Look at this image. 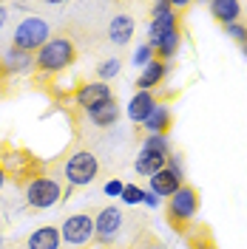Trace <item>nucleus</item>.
Returning <instances> with one entry per match:
<instances>
[{
    "label": "nucleus",
    "instance_id": "nucleus-1",
    "mask_svg": "<svg viewBox=\"0 0 247 249\" xmlns=\"http://www.w3.org/2000/svg\"><path fill=\"white\" fill-rule=\"evenodd\" d=\"M15 48L17 51H40V48L48 43V23L43 20V17H23L20 23H17L15 29Z\"/></svg>",
    "mask_w": 247,
    "mask_h": 249
},
{
    "label": "nucleus",
    "instance_id": "nucleus-2",
    "mask_svg": "<svg viewBox=\"0 0 247 249\" xmlns=\"http://www.w3.org/2000/svg\"><path fill=\"white\" fill-rule=\"evenodd\" d=\"M71 60H74V43L65 37H54L37 51V65L43 71H62L71 65Z\"/></svg>",
    "mask_w": 247,
    "mask_h": 249
},
{
    "label": "nucleus",
    "instance_id": "nucleus-3",
    "mask_svg": "<svg viewBox=\"0 0 247 249\" xmlns=\"http://www.w3.org/2000/svg\"><path fill=\"white\" fill-rule=\"evenodd\" d=\"M97 170H100V161H97V156L88 153V150L74 153L68 161H65V167H62L65 178H68V184H74V187L91 184L94 178H97Z\"/></svg>",
    "mask_w": 247,
    "mask_h": 249
},
{
    "label": "nucleus",
    "instance_id": "nucleus-4",
    "mask_svg": "<svg viewBox=\"0 0 247 249\" xmlns=\"http://www.w3.org/2000/svg\"><path fill=\"white\" fill-rule=\"evenodd\" d=\"M62 190L60 184L54 181V178H34L26 190V198H29L31 207H37V210H46V207H54V204L60 201Z\"/></svg>",
    "mask_w": 247,
    "mask_h": 249
},
{
    "label": "nucleus",
    "instance_id": "nucleus-5",
    "mask_svg": "<svg viewBox=\"0 0 247 249\" xmlns=\"http://www.w3.org/2000/svg\"><path fill=\"white\" fill-rule=\"evenodd\" d=\"M123 210L120 207H105L100 215L94 218V235L103 241V244H114L120 238V230H123Z\"/></svg>",
    "mask_w": 247,
    "mask_h": 249
},
{
    "label": "nucleus",
    "instance_id": "nucleus-6",
    "mask_svg": "<svg viewBox=\"0 0 247 249\" xmlns=\"http://www.w3.org/2000/svg\"><path fill=\"white\" fill-rule=\"evenodd\" d=\"M91 235H94V218L77 213V215H68V221L62 224L60 238H65L71 247H82L85 241H91Z\"/></svg>",
    "mask_w": 247,
    "mask_h": 249
},
{
    "label": "nucleus",
    "instance_id": "nucleus-7",
    "mask_svg": "<svg viewBox=\"0 0 247 249\" xmlns=\"http://www.w3.org/2000/svg\"><path fill=\"white\" fill-rule=\"evenodd\" d=\"M170 215L176 218V221H190V218L196 215V207H199V198H196V190H190V187H179L173 196H170Z\"/></svg>",
    "mask_w": 247,
    "mask_h": 249
},
{
    "label": "nucleus",
    "instance_id": "nucleus-8",
    "mask_svg": "<svg viewBox=\"0 0 247 249\" xmlns=\"http://www.w3.org/2000/svg\"><path fill=\"white\" fill-rule=\"evenodd\" d=\"M111 99H114V96H111V88L105 85V82H88V85H82V88L77 91V102L88 110V113H91L94 108L111 102Z\"/></svg>",
    "mask_w": 247,
    "mask_h": 249
},
{
    "label": "nucleus",
    "instance_id": "nucleus-9",
    "mask_svg": "<svg viewBox=\"0 0 247 249\" xmlns=\"http://www.w3.org/2000/svg\"><path fill=\"white\" fill-rule=\"evenodd\" d=\"M154 108H156V99L151 96V91H137L131 96V102H128V119L145 124V119L151 116Z\"/></svg>",
    "mask_w": 247,
    "mask_h": 249
},
{
    "label": "nucleus",
    "instance_id": "nucleus-10",
    "mask_svg": "<svg viewBox=\"0 0 247 249\" xmlns=\"http://www.w3.org/2000/svg\"><path fill=\"white\" fill-rule=\"evenodd\" d=\"M179 187H182V176L173 173L170 167H165V170H159L156 176H151V193H156L159 198H162V196H168L170 198Z\"/></svg>",
    "mask_w": 247,
    "mask_h": 249
},
{
    "label": "nucleus",
    "instance_id": "nucleus-11",
    "mask_svg": "<svg viewBox=\"0 0 247 249\" xmlns=\"http://www.w3.org/2000/svg\"><path fill=\"white\" fill-rule=\"evenodd\" d=\"M108 37L114 46H128L134 37V17L128 15H114L108 23Z\"/></svg>",
    "mask_w": 247,
    "mask_h": 249
},
{
    "label": "nucleus",
    "instance_id": "nucleus-12",
    "mask_svg": "<svg viewBox=\"0 0 247 249\" xmlns=\"http://www.w3.org/2000/svg\"><path fill=\"white\" fill-rule=\"evenodd\" d=\"M29 249H60V230L40 227L29 235Z\"/></svg>",
    "mask_w": 247,
    "mask_h": 249
},
{
    "label": "nucleus",
    "instance_id": "nucleus-13",
    "mask_svg": "<svg viewBox=\"0 0 247 249\" xmlns=\"http://www.w3.org/2000/svg\"><path fill=\"white\" fill-rule=\"evenodd\" d=\"M165 164H168V156H159V153H148V150H142V153L137 156V173L139 176H156L159 170H165Z\"/></svg>",
    "mask_w": 247,
    "mask_h": 249
},
{
    "label": "nucleus",
    "instance_id": "nucleus-14",
    "mask_svg": "<svg viewBox=\"0 0 247 249\" xmlns=\"http://www.w3.org/2000/svg\"><path fill=\"white\" fill-rule=\"evenodd\" d=\"M210 12H213L216 20H222L225 26H230L242 15V3H236V0H213L210 3Z\"/></svg>",
    "mask_w": 247,
    "mask_h": 249
},
{
    "label": "nucleus",
    "instance_id": "nucleus-15",
    "mask_svg": "<svg viewBox=\"0 0 247 249\" xmlns=\"http://www.w3.org/2000/svg\"><path fill=\"white\" fill-rule=\"evenodd\" d=\"M165 71H168V65L159 60H151L145 68H142V74H139L137 85L142 88V91H148V88H154V85H159V79L165 77Z\"/></svg>",
    "mask_w": 247,
    "mask_h": 249
},
{
    "label": "nucleus",
    "instance_id": "nucleus-16",
    "mask_svg": "<svg viewBox=\"0 0 247 249\" xmlns=\"http://www.w3.org/2000/svg\"><path fill=\"white\" fill-rule=\"evenodd\" d=\"M168 124H170V108L168 105H156V108L151 110V116L145 119V127H148L151 136H154V133H162V136H165Z\"/></svg>",
    "mask_w": 247,
    "mask_h": 249
},
{
    "label": "nucleus",
    "instance_id": "nucleus-17",
    "mask_svg": "<svg viewBox=\"0 0 247 249\" xmlns=\"http://www.w3.org/2000/svg\"><path fill=\"white\" fill-rule=\"evenodd\" d=\"M88 116H91V122L97 124V127H111V124L120 119V108H117V102L111 99V102H105V105L94 108Z\"/></svg>",
    "mask_w": 247,
    "mask_h": 249
},
{
    "label": "nucleus",
    "instance_id": "nucleus-18",
    "mask_svg": "<svg viewBox=\"0 0 247 249\" xmlns=\"http://www.w3.org/2000/svg\"><path fill=\"white\" fill-rule=\"evenodd\" d=\"M3 62H6V68L15 71V74H20V71L26 74V71L31 68V57L26 54V51H17V48H12V51L3 57Z\"/></svg>",
    "mask_w": 247,
    "mask_h": 249
},
{
    "label": "nucleus",
    "instance_id": "nucleus-19",
    "mask_svg": "<svg viewBox=\"0 0 247 249\" xmlns=\"http://www.w3.org/2000/svg\"><path fill=\"white\" fill-rule=\"evenodd\" d=\"M154 51H159L162 57H173L176 51H179V31H173V34H165V37H159L154 46Z\"/></svg>",
    "mask_w": 247,
    "mask_h": 249
},
{
    "label": "nucleus",
    "instance_id": "nucleus-20",
    "mask_svg": "<svg viewBox=\"0 0 247 249\" xmlns=\"http://www.w3.org/2000/svg\"><path fill=\"white\" fill-rule=\"evenodd\" d=\"M142 150H148V153H159V156H168V139H165L162 133H154V136H148V139H145Z\"/></svg>",
    "mask_w": 247,
    "mask_h": 249
},
{
    "label": "nucleus",
    "instance_id": "nucleus-21",
    "mask_svg": "<svg viewBox=\"0 0 247 249\" xmlns=\"http://www.w3.org/2000/svg\"><path fill=\"white\" fill-rule=\"evenodd\" d=\"M142 196H145V190H139L137 184H125L123 196H120V201L128 204V207H137V204H142Z\"/></svg>",
    "mask_w": 247,
    "mask_h": 249
},
{
    "label": "nucleus",
    "instance_id": "nucleus-22",
    "mask_svg": "<svg viewBox=\"0 0 247 249\" xmlns=\"http://www.w3.org/2000/svg\"><path fill=\"white\" fill-rule=\"evenodd\" d=\"M97 74H100L103 79L117 77V74H120V60H117V57H114V60H105L103 65H100V68H97Z\"/></svg>",
    "mask_w": 247,
    "mask_h": 249
},
{
    "label": "nucleus",
    "instance_id": "nucleus-23",
    "mask_svg": "<svg viewBox=\"0 0 247 249\" xmlns=\"http://www.w3.org/2000/svg\"><path fill=\"white\" fill-rule=\"evenodd\" d=\"M151 60H154V48L151 46H139L134 51V65H139V68H145Z\"/></svg>",
    "mask_w": 247,
    "mask_h": 249
},
{
    "label": "nucleus",
    "instance_id": "nucleus-24",
    "mask_svg": "<svg viewBox=\"0 0 247 249\" xmlns=\"http://www.w3.org/2000/svg\"><path fill=\"white\" fill-rule=\"evenodd\" d=\"M227 34H230L233 40H239V43H247V29L239 26V23H230V26H227Z\"/></svg>",
    "mask_w": 247,
    "mask_h": 249
},
{
    "label": "nucleus",
    "instance_id": "nucleus-25",
    "mask_svg": "<svg viewBox=\"0 0 247 249\" xmlns=\"http://www.w3.org/2000/svg\"><path fill=\"white\" fill-rule=\"evenodd\" d=\"M123 190H125V184L120 181V178H114V181H108V184H105V196H111V198H120V196H123Z\"/></svg>",
    "mask_w": 247,
    "mask_h": 249
},
{
    "label": "nucleus",
    "instance_id": "nucleus-26",
    "mask_svg": "<svg viewBox=\"0 0 247 249\" xmlns=\"http://www.w3.org/2000/svg\"><path fill=\"white\" fill-rule=\"evenodd\" d=\"M142 204H148L151 210H156V207H159V196H156V193H151V190H145V196H142Z\"/></svg>",
    "mask_w": 247,
    "mask_h": 249
},
{
    "label": "nucleus",
    "instance_id": "nucleus-27",
    "mask_svg": "<svg viewBox=\"0 0 247 249\" xmlns=\"http://www.w3.org/2000/svg\"><path fill=\"white\" fill-rule=\"evenodd\" d=\"M6 26V6H0V29Z\"/></svg>",
    "mask_w": 247,
    "mask_h": 249
},
{
    "label": "nucleus",
    "instance_id": "nucleus-28",
    "mask_svg": "<svg viewBox=\"0 0 247 249\" xmlns=\"http://www.w3.org/2000/svg\"><path fill=\"white\" fill-rule=\"evenodd\" d=\"M3 184H6V173L0 170V190H3Z\"/></svg>",
    "mask_w": 247,
    "mask_h": 249
},
{
    "label": "nucleus",
    "instance_id": "nucleus-29",
    "mask_svg": "<svg viewBox=\"0 0 247 249\" xmlns=\"http://www.w3.org/2000/svg\"><path fill=\"white\" fill-rule=\"evenodd\" d=\"M151 249H168V247H162V244H154V247H151Z\"/></svg>",
    "mask_w": 247,
    "mask_h": 249
},
{
    "label": "nucleus",
    "instance_id": "nucleus-30",
    "mask_svg": "<svg viewBox=\"0 0 247 249\" xmlns=\"http://www.w3.org/2000/svg\"><path fill=\"white\" fill-rule=\"evenodd\" d=\"M245 57H247V46H245Z\"/></svg>",
    "mask_w": 247,
    "mask_h": 249
},
{
    "label": "nucleus",
    "instance_id": "nucleus-31",
    "mask_svg": "<svg viewBox=\"0 0 247 249\" xmlns=\"http://www.w3.org/2000/svg\"><path fill=\"white\" fill-rule=\"evenodd\" d=\"M205 249H213V247H205Z\"/></svg>",
    "mask_w": 247,
    "mask_h": 249
}]
</instances>
